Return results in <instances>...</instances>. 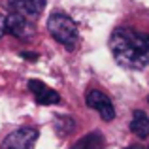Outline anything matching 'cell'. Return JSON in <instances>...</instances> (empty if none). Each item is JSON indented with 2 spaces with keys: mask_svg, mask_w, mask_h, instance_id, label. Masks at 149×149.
Instances as JSON below:
<instances>
[{
  "mask_svg": "<svg viewBox=\"0 0 149 149\" xmlns=\"http://www.w3.org/2000/svg\"><path fill=\"white\" fill-rule=\"evenodd\" d=\"M111 55L121 66L142 70L149 64V36L130 29H115L109 36Z\"/></svg>",
  "mask_w": 149,
  "mask_h": 149,
  "instance_id": "6da1fadb",
  "label": "cell"
},
{
  "mask_svg": "<svg viewBox=\"0 0 149 149\" xmlns=\"http://www.w3.org/2000/svg\"><path fill=\"white\" fill-rule=\"evenodd\" d=\"M4 32H6V17L0 15V38L4 36Z\"/></svg>",
  "mask_w": 149,
  "mask_h": 149,
  "instance_id": "30bf717a",
  "label": "cell"
},
{
  "mask_svg": "<svg viewBox=\"0 0 149 149\" xmlns=\"http://www.w3.org/2000/svg\"><path fill=\"white\" fill-rule=\"evenodd\" d=\"M85 104H87L89 108H93L95 111H98V115L104 121H113V117H115V108H113L109 96L104 95V93L98 91V89H93V91L87 93Z\"/></svg>",
  "mask_w": 149,
  "mask_h": 149,
  "instance_id": "5b68a950",
  "label": "cell"
},
{
  "mask_svg": "<svg viewBox=\"0 0 149 149\" xmlns=\"http://www.w3.org/2000/svg\"><path fill=\"white\" fill-rule=\"evenodd\" d=\"M130 130L134 132L138 138L146 140L149 136V117L146 111H142V109H136L134 113H132V121H130Z\"/></svg>",
  "mask_w": 149,
  "mask_h": 149,
  "instance_id": "ba28073f",
  "label": "cell"
},
{
  "mask_svg": "<svg viewBox=\"0 0 149 149\" xmlns=\"http://www.w3.org/2000/svg\"><path fill=\"white\" fill-rule=\"evenodd\" d=\"M47 30L51 32V36L62 44L68 51L76 49L77 45V26L72 21V17H68L62 11H53L51 17L47 19Z\"/></svg>",
  "mask_w": 149,
  "mask_h": 149,
  "instance_id": "7a4b0ae2",
  "label": "cell"
},
{
  "mask_svg": "<svg viewBox=\"0 0 149 149\" xmlns=\"http://www.w3.org/2000/svg\"><path fill=\"white\" fill-rule=\"evenodd\" d=\"M6 32L13 34L15 38H19V40H23V42H29V40L34 38L36 29H34V21L25 19L17 13H10L6 17Z\"/></svg>",
  "mask_w": 149,
  "mask_h": 149,
  "instance_id": "277c9868",
  "label": "cell"
},
{
  "mask_svg": "<svg viewBox=\"0 0 149 149\" xmlns=\"http://www.w3.org/2000/svg\"><path fill=\"white\" fill-rule=\"evenodd\" d=\"M21 57H23V58H30V61H34V58H38V55H34V53H21Z\"/></svg>",
  "mask_w": 149,
  "mask_h": 149,
  "instance_id": "8fae6325",
  "label": "cell"
},
{
  "mask_svg": "<svg viewBox=\"0 0 149 149\" xmlns=\"http://www.w3.org/2000/svg\"><path fill=\"white\" fill-rule=\"evenodd\" d=\"M70 149H104V138L100 132H91L81 140H77Z\"/></svg>",
  "mask_w": 149,
  "mask_h": 149,
  "instance_id": "9c48e42d",
  "label": "cell"
},
{
  "mask_svg": "<svg viewBox=\"0 0 149 149\" xmlns=\"http://www.w3.org/2000/svg\"><path fill=\"white\" fill-rule=\"evenodd\" d=\"M8 8L11 10V13L36 21L45 8V0H8Z\"/></svg>",
  "mask_w": 149,
  "mask_h": 149,
  "instance_id": "8992f818",
  "label": "cell"
},
{
  "mask_svg": "<svg viewBox=\"0 0 149 149\" xmlns=\"http://www.w3.org/2000/svg\"><path fill=\"white\" fill-rule=\"evenodd\" d=\"M38 140V130L30 127H23L6 136L0 149H32Z\"/></svg>",
  "mask_w": 149,
  "mask_h": 149,
  "instance_id": "3957f363",
  "label": "cell"
},
{
  "mask_svg": "<svg viewBox=\"0 0 149 149\" xmlns=\"http://www.w3.org/2000/svg\"><path fill=\"white\" fill-rule=\"evenodd\" d=\"M128 149H142V147H138V146H132V147H128Z\"/></svg>",
  "mask_w": 149,
  "mask_h": 149,
  "instance_id": "7c38bea8",
  "label": "cell"
},
{
  "mask_svg": "<svg viewBox=\"0 0 149 149\" xmlns=\"http://www.w3.org/2000/svg\"><path fill=\"white\" fill-rule=\"evenodd\" d=\"M29 91L32 93L34 100L42 106H51V104H58L61 102V96H58L57 91H53L51 87L44 83V81L38 79H30L29 81Z\"/></svg>",
  "mask_w": 149,
  "mask_h": 149,
  "instance_id": "52a82bcc",
  "label": "cell"
}]
</instances>
